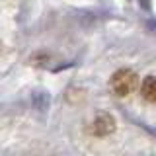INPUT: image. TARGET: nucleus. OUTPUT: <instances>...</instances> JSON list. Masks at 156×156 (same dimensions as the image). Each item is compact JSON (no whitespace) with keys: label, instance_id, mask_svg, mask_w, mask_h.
<instances>
[{"label":"nucleus","instance_id":"nucleus-1","mask_svg":"<svg viewBox=\"0 0 156 156\" xmlns=\"http://www.w3.org/2000/svg\"><path fill=\"white\" fill-rule=\"evenodd\" d=\"M109 86H111V90H113V94L127 96L139 86V76H136V72L131 70V68H121V70H117L115 74L111 76Z\"/></svg>","mask_w":156,"mask_h":156},{"label":"nucleus","instance_id":"nucleus-4","mask_svg":"<svg viewBox=\"0 0 156 156\" xmlns=\"http://www.w3.org/2000/svg\"><path fill=\"white\" fill-rule=\"evenodd\" d=\"M31 101H33V105H35V109L45 111L47 107H49V101H51V98H49L47 92H33Z\"/></svg>","mask_w":156,"mask_h":156},{"label":"nucleus","instance_id":"nucleus-2","mask_svg":"<svg viewBox=\"0 0 156 156\" xmlns=\"http://www.w3.org/2000/svg\"><path fill=\"white\" fill-rule=\"evenodd\" d=\"M90 135H96V136H107V135H111L115 131V119H113V115H109V113H100L96 117L94 121H92V125H90Z\"/></svg>","mask_w":156,"mask_h":156},{"label":"nucleus","instance_id":"nucleus-3","mask_svg":"<svg viewBox=\"0 0 156 156\" xmlns=\"http://www.w3.org/2000/svg\"><path fill=\"white\" fill-rule=\"evenodd\" d=\"M140 94L146 101L156 104V76H146L140 84Z\"/></svg>","mask_w":156,"mask_h":156}]
</instances>
